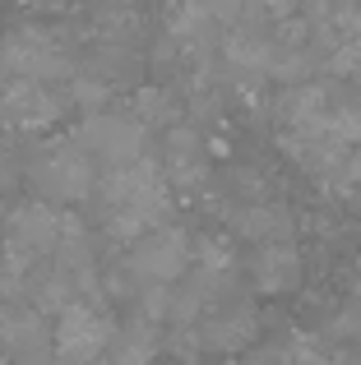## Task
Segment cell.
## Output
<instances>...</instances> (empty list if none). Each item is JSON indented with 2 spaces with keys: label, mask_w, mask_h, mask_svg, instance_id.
<instances>
[{
  "label": "cell",
  "mask_w": 361,
  "mask_h": 365,
  "mask_svg": "<svg viewBox=\"0 0 361 365\" xmlns=\"http://www.w3.org/2000/svg\"><path fill=\"white\" fill-rule=\"evenodd\" d=\"M126 259L135 264V273L144 277V282H176V277L190 268L195 250H190V236L180 232V227L163 222L158 232L139 236V241H135V250H130Z\"/></svg>",
  "instance_id": "obj_7"
},
{
  "label": "cell",
  "mask_w": 361,
  "mask_h": 365,
  "mask_svg": "<svg viewBox=\"0 0 361 365\" xmlns=\"http://www.w3.org/2000/svg\"><path fill=\"white\" fill-rule=\"evenodd\" d=\"M255 338V310L250 305H227L213 319H204V333H199V347L213 351H236Z\"/></svg>",
  "instance_id": "obj_11"
},
{
  "label": "cell",
  "mask_w": 361,
  "mask_h": 365,
  "mask_svg": "<svg viewBox=\"0 0 361 365\" xmlns=\"http://www.w3.org/2000/svg\"><path fill=\"white\" fill-rule=\"evenodd\" d=\"M28 9H61V5H70V0H24Z\"/></svg>",
  "instance_id": "obj_14"
},
{
  "label": "cell",
  "mask_w": 361,
  "mask_h": 365,
  "mask_svg": "<svg viewBox=\"0 0 361 365\" xmlns=\"http://www.w3.org/2000/svg\"><path fill=\"white\" fill-rule=\"evenodd\" d=\"M0 61L14 79H33V83H56V79H70V51L61 46V37L46 33L37 24L24 28H9L0 37Z\"/></svg>",
  "instance_id": "obj_4"
},
{
  "label": "cell",
  "mask_w": 361,
  "mask_h": 365,
  "mask_svg": "<svg viewBox=\"0 0 361 365\" xmlns=\"http://www.w3.org/2000/svg\"><path fill=\"white\" fill-rule=\"evenodd\" d=\"M288 365H338L334 356H329L320 342H310V338H297V347H292V361Z\"/></svg>",
  "instance_id": "obj_13"
},
{
  "label": "cell",
  "mask_w": 361,
  "mask_h": 365,
  "mask_svg": "<svg viewBox=\"0 0 361 365\" xmlns=\"http://www.w3.org/2000/svg\"><path fill=\"white\" fill-rule=\"evenodd\" d=\"M28 180L46 204H83L98 190V171L79 139H56L51 148H42L28 167Z\"/></svg>",
  "instance_id": "obj_3"
},
{
  "label": "cell",
  "mask_w": 361,
  "mask_h": 365,
  "mask_svg": "<svg viewBox=\"0 0 361 365\" xmlns=\"http://www.w3.org/2000/svg\"><path fill=\"white\" fill-rule=\"evenodd\" d=\"M121 324L111 319V310L98 301V296H74L61 314H56V365H98L111 351V338H116Z\"/></svg>",
  "instance_id": "obj_2"
},
{
  "label": "cell",
  "mask_w": 361,
  "mask_h": 365,
  "mask_svg": "<svg viewBox=\"0 0 361 365\" xmlns=\"http://www.w3.org/2000/svg\"><path fill=\"white\" fill-rule=\"evenodd\" d=\"M98 204H102V227L111 241H130L158 232L167 222V171L158 158H139L130 167H116L98 180Z\"/></svg>",
  "instance_id": "obj_1"
},
{
  "label": "cell",
  "mask_w": 361,
  "mask_h": 365,
  "mask_svg": "<svg viewBox=\"0 0 361 365\" xmlns=\"http://www.w3.org/2000/svg\"><path fill=\"white\" fill-rule=\"evenodd\" d=\"M163 171H167V180H172V185H199V180H204L208 162H204V143H199L195 130H180V125L167 130Z\"/></svg>",
  "instance_id": "obj_9"
},
{
  "label": "cell",
  "mask_w": 361,
  "mask_h": 365,
  "mask_svg": "<svg viewBox=\"0 0 361 365\" xmlns=\"http://www.w3.org/2000/svg\"><path fill=\"white\" fill-rule=\"evenodd\" d=\"M172 116L176 111H172V98H167V93H153V88L139 93V120L144 125H172Z\"/></svg>",
  "instance_id": "obj_12"
},
{
  "label": "cell",
  "mask_w": 361,
  "mask_h": 365,
  "mask_svg": "<svg viewBox=\"0 0 361 365\" xmlns=\"http://www.w3.org/2000/svg\"><path fill=\"white\" fill-rule=\"evenodd\" d=\"M158 351H163V333H158V324L144 319V314H135L130 324L116 329L111 351L102 356V365H153Z\"/></svg>",
  "instance_id": "obj_8"
},
{
  "label": "cell",
  "mask_w": 361,
  "mask_h": 365,
  "mask_svg": "<svg viewBox=\"0 0 361 365\" xmlns=\"http://www.w3.org/2000/svg\"><path fill=\"white\" fill-rule=\"evenodd\" d=\"M74 139H79V148L88 153L93 162H102L107 171L116 167H130V162L144 158V139H148V125L139 116H116V111H98V116H88L74 130Z\"/></svg>",
  "instance_id": "obj_5"
},
{
  "label": "cell",
  "mask_w": 361,
  "mask_h": 365,
  "mask_svg": "<svg viewBox=\"0 0 361 365\" xmlns=\"http://www.w3.org/2000/svg\"><path fill=\"white\" fill-rule=\"evenodd\" d=\"M0 356H9V365H56V342L37 305L28 301L0 305Z\"/></svg>",
  "instance_id": "obj_6"
},
{
  "label": "cell",
  "mask_w": 361,
  "mask_h": 365,
  "mask_svg": "<svg viewBox=\"0 0 361 365\" xmlns=\"http://www.w3.org/2000/svg\"><path fill=\"white\" fill-rule=\"evenodd\" d=\"M255 282L260 292H292L301 282V259L288 241H269L255 250Z\"/></svg>",
  "instance_id": "obj_10"
}]
</instances>
